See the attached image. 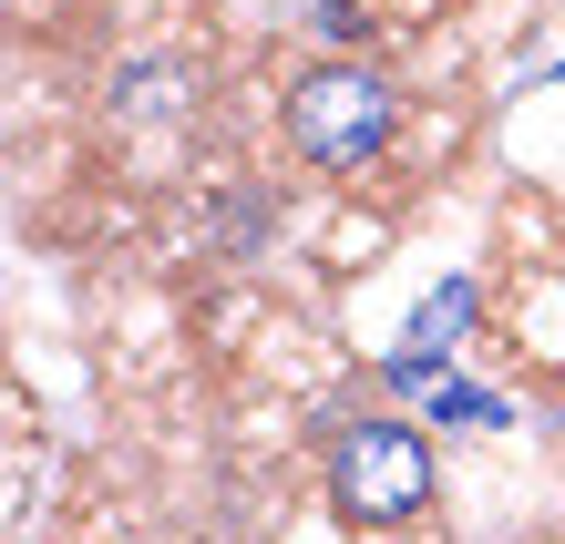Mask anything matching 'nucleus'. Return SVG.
I'll use <instances>...</instances> for the list:
<instances>
[{
    "label": "nucleus",
    "instance_id": "nucleus-1",
    "mask_svg": "<svg viewBox=\"0 0 565 544\" xmlns=\"http://www.w3.org/2000/svg\"><path fill=\"white\" fill-rule=\"evenodd\" d=\"M391 124H402V93L381 73H360V62H319V73L288 93V145L309 164H371L391 145Z\"/></svg>",
    "mask_w": 565,
    "mask_h": 544
},
{
    "label": "nucleus",
    "instance_id": "nucleus-2",
    "mask_svg": "<svg viewBox=\"0 0 565 544\" xmlns=\"http://www.w3.org/2000/svg\"><path fill=\"white\" fill-rule=\"evenodd\" d=\"M431 493V441L412 422H350L329 452V503L350 524H412Z\"/></svg>",
    "mask_w": 565,
    "mask_h": 544
},
{
    "label": "nucleus",
    "instance_id": "nucleus-3",
    "mask_svg": "<svg viewBox=\"0 0 565 544\" xmlns=\"http://www.w3.org/2000/svg\"><path fill=\"white\" fill-rule=\"evenodd\" d=\"M462 319H473V288H462V278H452V288H431L391 370H402V381H422V370H431V350H452V339H462Z\"/></svg>",
    "mask_w": 565,
    "mask_h": 544
}]
</instances>
